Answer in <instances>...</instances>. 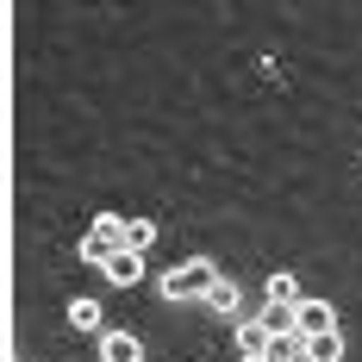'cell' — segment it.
<instances>
[{
  "instance_id": "obj_8",
  "label": "cell",
  "mask_w": 362,
  "mask_h": 362,
  "mask_svg": "<svg viewBox=\"0 0 362 362\" xmlns=\"http://www.w3.org/2000/svg\"><path fill=\"white\" fill-rule=\"evenodd\" d=\"M206 306H213L218 319H238V306H244V293H238V281H231V275H225V281H218V288L206 293Z\"/></svg>"
},
{
  "instance_id": "obj_9",
  "label": "cell",
  "mask_w": 362,
  "mask_h": 362,
  "mask_svg": "<svg viewBox=\"0 0 362 362\" xmlns=\"http://www.w3.org/2000/svg\"><path fill=\"white\" fill-rule=\"evenodd\" d=\"M306 362H344V331H325V337H306Z\"/></svg>"
},
{
  "instance_id": "obj_11",
  "label": "cell",
  "mask_w": 362,
  "mask_h": 362,
  "mask_svg": "<svg viewBox=\"0 0 362 362\" xmlns=\"http://www.w3.org/2000/svg\"><path fill=\"white\" fill-rule=\"evenodd\" d=\"M150 244H156V225H150V218H125V250L144 256Z\"/></svg>"
},
{
  "instance_id": "obj_2",
  "label": "cell",
  "mask_w": 362,
  "mask_h": 362,
  "mask_svg": "<svg viewBox=\"0 0 362 362\" xmlns=\"http://www.w3.org/2000/svg\"><path fill=\"white\" fill-rule=\"evenodd\" d=\"M125 250V218L100 213L94 225H88V238H81V262H94V269H107L112 256Z\"/></svg>"
},
{
  "instance_id": "obj_10",
  "label": "cell",
  "mask_w": 362,
  "mask_h": 362,
  "mask_svg": "<svg viewBox=\"0 0 362 362\" xmlns=\"http://www.w3.org/2000/svg\"><path fill=\"white\" fill-rule=\"evenodd\" d=\"M262 362H306V337L288 331V337H269V356Z\"/></svg>"
},
{
  "instance_id": "obj_6",
  "label": "cell",
  "mask_w": 362,
  "mask_h": 362,
  "mask_svg": "<svg viewBox=\"0 0 362 362\" xmlns=\"http://www.w3.org/2000/svg\"><path fill=\"white\" fill-rule=\"evenodd\" d=\"M300 300H306L300 281H293L288 269H275V275H269V288H262V306H293V313H300Z\"/></svg>"
},
{
  "instance_id": "obj_12",
  "label": "cell",
  "mask_w": 362,
  "mask_h": 362,
  "mask_svg": "<svg viewBox=\"0 0 362 362\" xmlns=\"http://www.w3.org/2000/svg\"><path fill=\"white\" fill-rule=\"evenodd\" d=\"M69 331H100V300H69Z\"/></svg>"
},
{
  "instance_id": "obj_3",
  "label": "cell",
  "mask_w": 362,
  "mask_h": 362,
  "mask_svg": "<svg viewBox=\"0 0 362 362\" xmlns=\"http://www.w3.org/2000/svg\"><path fill=\"white\" fill-rule=\"evenodd\" d=\"M231 344H238V362H262L269 356V325L262 319H238V337Z\"/></svg>"
},
{
  "instance_id": "obj_7",
  "label": "cell",
  "mask_w": 362,
  "mask_h": 362,
  "mask_svg": "<svg viewBox=\"0 0 362 362\" xmlns=\"http://www.w3.org/2000/svg\"><path fill=\"white\" fill-rule=\"evenodd\" d=\"M100 275H107L112 288H138V281H144V256H132V250H119L107 262V269H100Z\"/></svg>"
},
{
  "instance_id": "obj_4",
  "label": "cell",
  "mask_w": 362,
  "mask_h": 362,
  "mask_svg": "<svg viewBox=\"0 0 362 362\" xmlns=\"http://www.w3.org/2000/svg\"><path fill=\"white\" fill-rule=\"evenodd\" d=\"M293 325H300V337H325V331H337V313H331L325 300H300Z\"/></svg>"
},
{
  "instance_id": "obj_13",
  "label": "cell",
  "mask_w": 362,
  "mask_h": 362,
  "mask_svg": "<svg viewBox=\"0 0 362 362\" xmlns=\"http://www.w3.org/2000/svg\"><path fill=\"white\" fill-rule=\"evenodd\" d=\"M262 325H269V337H288V331H300V325H293V306H262Z\"/></svg>"
},
{
  "instance_id": "obj_5",
  "label": "cell",
  "mask_w": 362,
  "mask_h": 362,
  "mask_svg": "<svg viewBox=\"0 0 362 362\" xmlns=\"http://www.w3.org/2000/svg\"><path fill=\"white\" fill-rule=\"evenodd\" d=\"M100 362H144V344L132 331H100Z\"/></svg>"
},
{
  "instance_id": "obj_1",
  "label": "cell",
  "mask_w": 362,
  "mask_h": 362,
  "mask_svg": "<svg viewBox=\"0 0 362 362\" xmlns=\"http://www.w3.org/2000/svg\"><path fill=\"white\" fill-rule=\"evenodd\" d=\"M218 281H225V275H218L213 256H187L181 269H169V275H163V300H169V306H187V300H206Z\"/></svg>"
}]
</instances>
